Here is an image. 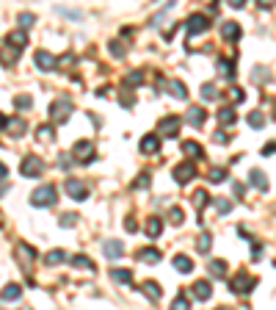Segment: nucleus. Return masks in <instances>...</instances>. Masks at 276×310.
<instances>
[{"label": "nucleus", "instance_id": "obj_10", "mask_svg": "<svg viewBox=\"0 0 276 310\" xmlns=\"http://www.w3.org/2000/svg\"><path fill=\"white\" fill-rule=\"evenodd\" d=\"M241 34H243V31H241V25H238L235 20L221 22V39H224V42H238Z\"/></svg>", "mask_w": 276, "mask_h": 310}, {"label": "nucleus", "instance_id": "obj_56", "mask_svg": "<svg viewBox=\"0 0 276 310\" xmlns=\"http://www.w3.org/2000/svg\"><path fill=\"white\" fill-rule=\"evenodd\" d=\"M215 141H218V144H227L229 136H227V133H215Z\"/></svg>", "mask_w": 276, "mask_h": 310}, {"label": "nucleus", "instance_id": "obj_59", "mask_svg": "<svg viewBox=\"0 0 276 310\" xmlns=\"http://www.w3.org/2000/svg\"><path fill=\"white\" fill-rule=\"evenodd\" d=\"M0 127H6V116L3 114H0Z\"/></svg>", "mask_w": 276, "mask_h": 310}, {"label": "nucleus", "instance_id": "obj_57", "mask_svg": "<svg viewBox=\"0 0 276 310\" xmlns=\"http://www.w3.org/2000/svg\"><path fill=\"white\" fill-rule=\"evenodd\" d=\"M6 175H8V166H6V163H0V180H3Z\"/></svg>", "mask_w": 276, "mask_h": 310}, {"label": "nucleus", "instance_id": "obj_19", "mask_svg": "<svg viewBox=\"0 0 276 310\" xmlns=\"http://www.w3.org/2000/svg\"><path fill=\"white\" fill-rule=\"evenodd\" d=\"M174 269H177V271H182V274H191V271H193V263H191V258H188V255H174Z\"/></svg>", "mask_w": 276, "mask_h": 310}, {"label": "nucleus", "instance_id": "obj_5", "mask_svg": "<svg viewBox=\"0 0 276 310\" xmlns=\"http://www.w3.org/2000/svg\"><path fill=\"white\" fill-rule=\"evenodd\" d=\"M207 28H210V20H207V17H202V14H193V17H188V20H185L188 39H193L196 34H205Z\"/></svg>", "mask_w": 276, "mask_h": 310}, {"label": "nucleus", "instance_id": "obj_50", "mask_svg": "<svg viewBox=\"0 0 276 310\" xmlns=\"http://www.w3.org/2000/svg\"><path fill=\"white\" fill-rule=\"evenodd\" d=\"M72 163H75V158H72V155H61V158H58V166H61V169H69Z\"/></svg>", "mask_w": 276, "mask_h": 310}, {"label": "nucleus", "instance_id": "obj_47", "mask_svg": "<svg viewBox=\"0 0 276 310\" xmlns=\"http://www.w3.org/2000/svg\"><path fill=\"white\" fill-rule=\"evenodd\" d=\"M122 106H124V108H133V106H136V94L122 92Z\"/></svg>", "mask_w": 276, "mask_h": 310}, {"label": "nucleus", "instance_id": "obj_46", "mask_svg": "<svg viewBox=\"0 0 276 310\" xmlns=\"http://www.w3.org/2000/svg\"><path fill=\"white\" fill-rule=\"evenodd\" d=\"M127 83H144V72L141 70H136V72H130V75H127Z\"/></svg>", "mask_w": 276, "mask_h": 310}, {"label": "nucleus", "instance_id": "obj_52", "mask_svg": "<svg viewBox=\"0 0 276 310\" xmlns=\"http://www.w3.org/2000/svg\"><path fill=\"white\" fill-rule=\"evenodd\" d=\"M243 194H246V186H243V183H235V197L243 199Z\"/></svg>", "mask_w": 276, "mask_h": 310}, {"label": "nucleus", "instance_id": "obj_41", "mask_svg": "<svg viewBox=\"0 0 276 310\" xmlns=\"http://www.w3.org/2000/svg\"><path fill=\"white\" fill-rule=\"evenodd\" d=\"M207 180H210V183H224V180H227V169H210Z\"/></svg>", "mask_w": 276, "mask_h": 310}, {"label": "nucleus", "instance_id": "obj_43", "mask_svg": "<svg viewBox=\"0 0 276 310\" xmlns=\"http://www.w3.org/2000/svg\"><path fill=\"white\" fill-rule=\"evenodd\" d=\"M215 211H218V213H229V211H232V202H229V199H215Z\"/></svg>", "mask_w": 276, "mask_h": 310}, {"label": "nucleus", "instance_id": "obj_44", "mask_svg": "<svg viewBox=\"0 0 276 310\" xmlns=\"http://www.w3.org/2000/svg\"><path fill=\"white\" fill-rule=\"evenodd\" d=\"M75 225H77L75 213H64V216H61V227H75Z\"/></svg>", "mask_w": 276, "mask_h": 310}, {"label": "nucleus", "instance_id": "obj_4", "mask_svg": "<svg viewBox=\"0 0 276 310\" xmlns=\"http://www.w3.org/2000/svg\"><path fill=\"white\" fill-rule=\"evenodd\" d=\"M254 285H257V277H251V274H238L232 280V285H229V288H232V294H251V291H254Z\"/></svg>", "mask_w": 276, "mask_h": 310}, {"label": "nucleus", "instance_id": "obj_31", "mask_svg": "<svg viewBox=\"0 0 276 310\" xmlns=\"http://www.w3.org/2000/svg\"><path fill=\"white\" fill-rule=\"evenodd\" d=\"M36 139H39V141H53V139H55L53 125H39V130H36Z\"/></svg>", "mask_w": 276, "mask_h": 310}, {"label": "nucleus", "instance_id": "obj_24", "mask_svg": "<svg viewBox=\"0 0 276 310\" xmlns=\"http://www.w3.org/2000/svg\"><path fill=\"white\" fill-rule=\"evenodd\" d=\"M205 119H207L205 108H191V111H188V122H191L193 127H202V125H205Z\"/></svg>", "mask_w": 276, "mask_h": 310}, {"label": "nucleus", "instance_id": "obj_58", "mask_svg": "<svg viewBox=\"0 0 276 310\" xmlns=\"http://www.w3.org/2000/svg\"><path fill=\"white\" fill-rule=\"evenodd\" d=\"M260 6L262 8H271V6H274V0H260Z\"/></svg>", "mask_w": 276, "mask_h": 310}, {"label": "nucleus", "instance_id": "obj_18", "mask_svg": "<svg viewBox=\"0 0 276 310\" xmlns=\"http://www.w3.org/2000/svg\"><path fill=\"white\" fill-rule=\"evenodd\" d=\"M22 296V285H6V288L0 291V299H3V302H14V299H20Z\"/></svg>", "mask_w": 276, "mask_h": 310}, {"label": "nucleus", "instance_id": "obj_3", "mask_svg": "<svg viewBox=\"0 0 276 310\" xmlns=\"http://www.w3.org/2000/svg\"><path fill=\"white\" fill-rule=\"evenodd\" d=\"M69 114H72V100H67V97L55 100L53 106H50V119L53 122H67Z\"/></svg>", "mask_w": 276, "mask_h": 310}, {"label": "nucleus", "instance_id": "obj_61", "mask_svg": "<svg viewBox=\"0 0 276 310\" xmlns=\"http://www.w3.org/2000/svg\"><path fill=\"white\" fill-rule=\"evenodd\" d=\"M210 3H213V0H210Z\"/></svg>", "mask_w": 276, "mask_h": 310}, {"label": "nucleus", "instance_id": "obj_49", "mask_svg": "<svg viewBox=\"0 0 276 310\" xmlns=\"http://www.w3.org/2000/svg\"><path fill=\"white\" fill-rule=\"evenodd\" d=\"M34 22H36L34 14H20V28H31Z\"/></svg>", "mask_w": 276, "mask_h": 310}, {"label": "nucleus", "instance_id": "obj_26", "mask_svg": "<svg viewBox=\"0 0 276 310\" xmlns=\"http://www.w3.org/2000/svg\"><path fill=\"white\" fill-rule=\"evenodd\" d=\"M248 180H251V186H254V189L268 191V180H265V175H262L260 169H254V172H251V175H248Z\"/></svg>", "mask_w": 276, "mask_h": 310}, {"label": "nucleus", "instance_id": "obj_54", "mask_svg": "<svg viewBox=\"0 0 276 310\" xmlns=\"http://www.w3.org/2000/svg\"><path fill=\"white\" fill-rule=\"evenodd\" d=\"M227 3H229L232 8H243V6H246V0H227Z\"/></svg>", "mask_w": 276, "mask_h": 310}, {"label": "nucleus", "instance_id": "obj_39", "mask_svg": "<svg viewBox=\"0 0 276 310\" xmlns=\"http://www.w3.org/2000/svg\"><path fill=\"white\" fill-rule=\"evenodd\" d=\"M72 266H77V269H89V271H94V266H91V258H86V255H75V258H72Z\"/></svg>", "mask_w": 276, "mask_h": 310}, {"label": "nucleus", "instance_id": "obj_20", "mask_svg": "<svg viewBox=\"0 0 276 310\" xmlns=\"http://www.w3.org/2000/svg\"><path fill=\"white\" fill-rule=\"evenodd\" d=\"M141 291H144V296L149 299V302H158V299H160V288H158V282L146 280L144 285H141Z\"/></svg>", "mask_w": 276, "mask_h": 310}, {"label": "nucleus", "instance_id": "obj_30", "mask_svg": "<svg viewBox=\"0 0 276 310\" xmlns=\"http://www.w3.org/2000/svg\"><path fill=\"white\" fill-rule=\"evenodd\" d=\"M215 70H218L224 78H232V75H235V67H232V61H229V58H218Z\"/></svg>", "mask_w": 276, "mask_h": 310}, {"label": "nucleus", "instance_id": "obj_42", "mask_svg": "<svg viewBox=\"0 0 276 310\" xmlns=\"http://www.w3.org/2000/svg\"><path fill=\"white\" fill-rule=\"evenodd\" d=\"M182 219H185L182 208H172V211H169V222H172V225H182Z\"/></svg>", "mask_w": 276, "mask_h": 310}, {"label": "nucleus", "instance_id": "obj_11", "mask_svg": "<svg viewBox=\"0 0 276 310\" xmlns=\"http://www.w3.org/2000/svg\"><path fill=\"white\" fill-rule=\"evenodd\" d=\"M20 56H22V50L11 47V44H3V47H0V64H3V67H14Z\"/></svg>", "mask_w": 276, "mask_h": 310}, {"label": "nucleus", "instance_id": "obj_9", "mask_svg": "<svg viewBox=\"0 0 276 310\" xmlns=\"http://www.w3.org/2000/svg\"><path fill=\"white\" fill-rule=\"evenodd\" d=\"M64 189H67V194H69L72 199H77V202L89 197V186H86V183H80V180H75V177H69Z\"/></svg>", "mask_w": 276, "mask_h": 310}, {"label": "nucleus", "instance_id": "obj_27", "mask_svg": "<svg viewBox=\"0 0 276 310\" xmlns=\"http://www.w3.org/2000/svg\"><path fill=\"white\" fill-rule=\"evenodd\" d=\"M169 94L177 97V100H188V89L179 83V80H172V83H169Z\"/></svg>", "mask_w": 276, "mask_h": 310}, {"label": "nucleus", "instance_id": "obj_32", "mask_svg": "<svg viewBox=\"0 0 276 310\" xmlns=\"http://www.w3.org/2000/svg\"><path fill=\"white\" fill-rule=\"evenodd\" d=\"M207 269H210V274H213V277H224V274H227V263H224V261H210V263H207Z\"/></svg>", "mask_w": 276, "mask_h": 310}, {"label": "nucleus", "instance_id": "obj_37", "mask_svg": "<svg viewBox=\"0 0 276 310\" xmlns=\"http://www.w3.org/2000/svg\"><path fill=\"white\" fill-rule=\"evenodd\" d=\"M14 106H17V111H28V108L34 106V97L31 94H20V97L14 100Z\"/></svg>", "mask_w": 276, "mask_h": 310}, {"label": "nucleus", "instance_id": "obj_38", "mask_svg": "<svg viewBox=\"0 0 276 310\" xmlns=\"http://www.w3.org/2000/svg\"><path fill=\"white\" fill-rule=\"evenodd\" d=\"M202 97H205L207 103H213V100H218V89H215L213 83H205L202 86Z\"/></svg>", "mask_w": 276, "mask_h": 310}, {"label": "nucleus", "instance_id": "obj_23", "mask_svg": "<svg viewBox=\"0 0 276 310\" xmlns=\"http://www.w3.org/2000/svg\"><path fill=\"white\" fill-rule=\"evenodd\" d=\"M182 153H185L188 158H202L205 150H202V144H196V141H182Z\"/></svg>", "mask_w": 276, "mask_h": 310}, {"label": "nucleus", "instance_id": "obj_28", "mask_svg": "<svg viewBox=\"0 0 276 310\" xmlns=\"http://www.w3.org/2000/svg\"><path fill=\"white\" fill-rule=\"evenodd\" d=\"M210 247H213V238H210V232H202L199 241H196V249H199V255H207V252H210Z\"/></svg>", "mask_w": 276, "mask_h": 310}, {"label": "nucleus", "instance_id": "obj_22", "mask_svg": "<svg viewBox=\"0 0 276 310\" xmlns=\"http://www.w3.org/2000/svg\"><path fill=\"white\" fill-rule=\"evenodd\" d=\"M193 208H196V211H205V208H207V205H210V194H207V191H193Z\"/></svg>", "mask_w": 276, "mask_h": 310}, {"label": "nucleus", "instance_id": "obj_25", "mask_svg": "<svg viewBox=\"0 0 276 310\" xmlns=\"http://www.w3.org/2000/svg\"><path fill=\"white\" fill-rule=\"evenodd\" d=\"M64 261H67V252H64V249H53V252L44 255V263H47V266H58V263H64Z\"/></svg>", "mask_w": 276, "mask_h": 310}, {"label": "nucleus", "instance_id": "obj_21", "mask_svg": "<svg viewBox=\"0 0 276 310\" xmlns=\"http://www.w3.org/2000/svg\"><path fill=\"white\" fill-rule=\"evenodd\" d=\"M160 232H163V219L152 216L149 222H146V235H149V238H158Z\"/></svg>", "mask_w": 276, "mask_h": 310}, {"label": "nucleus", "instance_id": "obj_29", "mask_svg": "<svg viewBox=\"0 0 276 310\" xmlns=\"http://www.w3.org/2000/svg\"><path fill=\"white\" fill-rule=\"evenodd\" d=\"M110 280H116V282H133V271H127V269H110Z\"/></svg>", "mask_w": 276, "mask_h": 310}, {"label": "nucleus", "instance_id": "obj_7", "mask_svg": "<svg viewBox=\"0 0 276 310\" xmlns=\"http://www.w3.org/2000/svg\"><path fill=\"white\" fill-rule=\"evenodd\" d=\"M72 158H75L77 163H89L91 158H94V144H91V141H77L75 147H72Z\"/></svg>", "mask_w": 276, "mask_h": 310}, {"label": "nucleus", "instance_id": "obj_40", "mask_svg": "<svg viewBox=\"0 0 276 310\" xmlns=\"http://www.w3.org/2000/svg\"><path fill=\"white\" fill-rule=\"evenodd\" d=\"M248 125H251V127H262V125H265V114H262V111H251V114H248Z\"/></svg>", "mask_w": 276, "mask_h": 310}, {"label": "nucleus", "instance_id": "obj_12", "mask_svg": "<svg viewBox=\"0 0 276 310\" xmlns=\"http://www.w3.org/2000/svg\"><path fill=\"white\" fill-rule=\"evenodd\" d=\"M191 294H193V299L207 302V299L213 296V288H210V282H207V280H199V282H193V285H191Z\"/></svg>", "mask_w": 276, "mask_h": 310}, {"label": "nucleus", "instance_id": "obj_48", "mask_svg": "<svg viewBox=\"0 0 276 310\" xmlns=\"http://www.w3.org/2000/svg\"><path fill=\"white\" fill-rule=\"evenodd\" d=\"M172 308H179V310L188 308V296L185 294H177V296H174V302H172Z\"/></svg>", "mask_w": 276, "mask_h": 310}, {"label": "nucleus", "instance_id": "obj_13", "mask_svg": "<svg viewBox=\"0 0 276 310\" xmlns=\"http://www.w3.org/2000/svg\"><path fill=\"white\" fill-rule=\"evenodd\" d=\"M138 150L144 155H155V153H160V139L155 133H149V136H144L141 139V144H138Z\"/></svg>", "mask_w": 276, "mask_h": 310}, {"label": "nucleus", "instance_id": "obj_6", "mask_svg": "<svg viewBox=\"0 0 276 310\" xmlns=\"http://www.w3.org/2000/svg\"><path fill=\"white\" fill-rule=\"evenodd\" d=\"M179 125H182V119L172 114V116H163V119H160L158 130H160V136H166V139H174V136L179 133Z\"/></svg>", "mask_w": 276, "mask_h": 310}, {"label": "nucleus", "instance_id": "obj_55", "mask_svg": "<svg viewBox=\"0 0 276 310\" xmlns=\"http://www.w3.org/2000/svg\"><path fill=\"white\" fill-rule=\"evenodd\" d=\"M262 155H274V141H268V144L262 147Z\"/></svg>", "mask_w": 276, "mask_h": 310}, {"label": "nucleus", "instance_id": "obj_53", "mask_svg": "<svg viewBox=\"0 0 276 310\" xmlns=\"http://www.w3.org/2000/svg\"><path fill=\"white\" fill-rule=\"evenodd\" d=\"M124 227H127V230H130V232H136V230H138L136 219H127V222H124Z\"/></svg>", "mask_w": 276, "mask_h": 310}, {"label": "nucleus", "instance_id": "obj_8", "mask_svg": "<svg viewBox=\"0 0 276 310\" xmlns=\"http://www.w3.org/2000/svg\"><path fill=\"white\" fill-rule=\"evenodd\" d=\"M193 177H196V166H193L191 161H185V163H179V166H174V180H177L179 186L191 183Z\"/></svg>", "mask_w": 276, "mask_h": 310}, {"label": "nucleus", "instance_id": "obj_35", "mask_svg": "<svg viewBox=\"0 0 276 310\" xmlns=\"http://www.w3.org/2000/svg\"><path fill=\"white\" fill-rule=\"evenodd\" d=\"M174 6H177V3H174V0H172V3H169V6H166L163 11H160V14H155V17H152V25H155V28H160V25H163V22H166V17H169V11H172Z\"/></svg>", "mask_w": 276, "mask_h": 310}, {"label": "nucleus", "instance_id": "obj_51", "mask_svg": "<svg viewBox=\"0 0 276 310\" xmlns=\"http://www.w3.org/2000/svg\"><path fill=\"white\" fill-rule=\"evenodd\" d=\"M229 97H232V100H243V89H238V86L229 89Z\"/></svg>", "mask_w": 276, "mask_h": 310}, {"label": "nucleus", "instance_id": "obj_14", "mask_svg": "<svg viewBox=\"0 0 276 310\" xmlns=\"http://www.w3.org/2000/svg\"><path fill=\"white\" fill-rule=\"evenodd\" d=\"M36 67H39V70H44V72H53L58 64H55L53 53H47V50H39V53H36Z\"/></svg>", "mask_w": 276, "mask_h": 310}, {"label": "nucleus", "instance_id": "obj_33", "mask_svg": "<svg viewBox=\"0 0 276 310\" xmlns=\"http://www.w3.org/2000/svg\"><path fill=\"white\" fill-rule=\"evenodd\" d=\"M6 127H8V133H11V136L25 133V122H22V119H6Z\"/></svg>", "mask_w": 276, "mask_h": 310}, {"label": "nucleus", "instance_id": "obj_45", "mask_svg": "<svg viewBox=\"0 0 276 310\" xmlns=\"http://www.w3.org/2000/svg\"><path fill=\"white\" fill-rule=\"evenodd\" d=\"M146 186H149V172H141V177L133 183V189H146Z\"/></svg>", "mask_w": 276, "mask_h": 310}, {"label": "nucleus", "instance_id": "obj_60", "mask_svg": "<svg viewBox=\"0 0 276 310\" xmlns=\"http://www.w3.org/2000/svg\"><path fill=\"white\" fill-rule=\"evenodd\" d=\"M6 189H8L6 183H0V194H6Z\"/></svg>", "mask_w": 276, "mask_h": 310}, {"label": "nucleus", "instance_id": "obj_2", "mask_svg": "<svg viewBox=\"0 0 276 310\" xmlns=\"http://www.w3.org/2000/svg\"><path fill=\"white\" fill-rule=\"evenodd\" d=\"M20 172H22V177H41L44 175V161H41L39 155H25L22 158V163H20Z\"/></svg>", "mask_w": 276, "mask_h": 310}, {"label": "nucleus", "instance_id": "obj_16", "mask_svg": "<svg viewBox=\"0 0 276 310\" xmlns=\"http://www.w3.org/2000/svg\"><path fill=\"white\" fill-rule=\"evenodd\" d=\"M6 44H11V47H17V50H25V44H28V34L25 31H11V34L6 36Z\"/></svg>", "mask_w": 276, "mask_h": 310}, {"label": "nucleus", "instance_id": "obj_34", "mask_svg": "<svg viewBox=\"0 0 276 310\" xmlns=\"http://www.w3.org/2000/svg\"><path fill=\"white\" fill-rule=\"evenodd\" d=\"M108 53H110L113 58H124L127 47H124V42H119V39H116V42H110V44H108Z\"/></svg>", "mask_w": 276, "mask_h": 310}, {"label": "nucleus", "instance_id": "obj_1", "mask_svg": "<svg viewBox=\"0 0 276 310\" xmlns=\"http://www.w3.org/2000/svg\"><path fill=\"white\" fill-rule=\"evenodd\" d=\"M58 202V197H55V186H39V189L31 194V205L34 208H53V205Z\"/></svg>", "mask_w": 276, "mask_h": 310}, {"label": "nucleus", "instance_id": "obj_36", "mask_svg": "<svg viewBox=\"0 0 276 310\" xmlns=\"http://www.w3.org/2000/svg\"><path fill=\"white\" fill-rule=\"evenodd\" d=\"M218 122L221 125H232L235 122V108H218Z\"/></svg>", "mask_w": 276, "mask_h": 310}, {"label": "nucleus", "instance_id": "obj_17", "mask_svg": "<svg viewBox=\"0 0 276 310\" xmlns=\"http://www.w3.org/2000/svg\"><path fill=\"white\" fill-rule=\"evenodd\" d=\"M136 258H138L141 263H158L160 258H163V255H160V249H155V247H146V249H141V252H138Z\"/></svg>", "mask_w": 276, "mask_h": 310}, {"label": "nucleus", "instance_id": "obj_15", "mask_svg": "<svg viewBox=\"0 0 276 310\" xmlns=\"http://www.w3.org/2000/svg\"><path fill=\"white\" fill-rule=\"evenodd\" d=\"M103 252H105V258H110V261H119V258L124 255V247H122V241L110 238V241H105Z\"/></svg>", "mask_w": 276, "mask_h": 310}]
</instances>
